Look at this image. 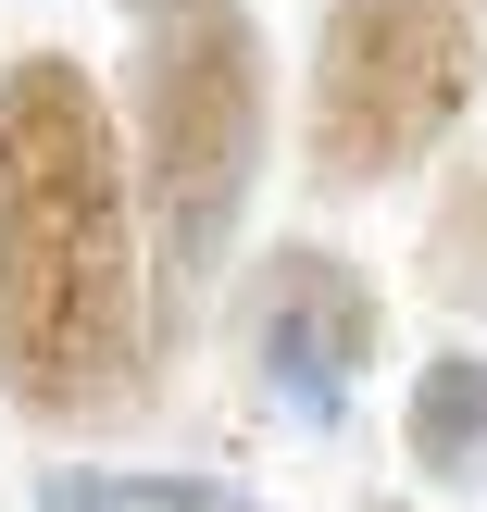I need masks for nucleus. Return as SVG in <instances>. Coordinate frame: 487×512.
<instances>
[{
	"mask_svg": "<svg viewBox=\"0 0 487 512\" xmlns=\"http://www.w3.org/2000/svg\"><path fill=\"white\" fill-rule=\"evenodd\" d=\"M425 288L463 300V313H487V163L438 200V225H425Z\"/></svg>",
	"mask_w": 487,
	"mask_h": 512,
	"instance_id": "nucleus-7",
	"label": "nucleus"
},
{
	"mask_svg": "<svg viewBox=\"0 0 487 512\" xmlns=\"http://www.w3.org/2000/svg\"><path fill=\"white\" fill-rule=\"evenodd\" d=\"M475 75H487V38L463 0H338L313 38L300 150L325 188H388L475 113Z\"/></svg>",
	"mask_w": 487,
	"mask_h": 512,
	"instance_id": "nucleus-3",
	"label": "nucleus"
},
{
	"mask_svg": "<svg viewBox=\"0 0 487 512\" xmlns=\"http://www.w3.org/2000/svg\"><path fill=\"white\" fill-rule=\"evenodd\" d=\"M38 512H263V500L213 488V475H88V463H63V475H38Z\"/></svg>",
	"mask_w": 487,
	"mask_h": 512,
	"instance_id": "nucleus-6",
	"label": "nucleus"
},
{
	"mask_svg": "<svg viewBox=\"0 0 487 512\" xmlns=\"http://www.w3.org/2000/svg\"><path fill=\"white\" fill-rule=\"evenodd\" d=\"M400 450L425 488H487V350H425L400 400Z\"/></svg>",
	"mask_w": 487,
	"mask_h": 512,
	"instance_id": "nucleus-5",
	"label": "nucleus"
},
{
	"mask_svg": "<svg viewBox=\"0 0 487 512\" xmlns=\"http://www.w3.org/2000/svg\"><path fill=\"white\" fill-rule=\"evenodd\" d=\"M0 400L63 438L150 400L138 150L75 50L0 63Z\"/></svg>",
	"mask_w": 487,
	"mask_h": 512,
	"instance_id": "nucleus-1",
	"label": "nucleus"
},
{
	"mask_svg": "<svg viewBox=\"0 0 487 512\" xmlns=\"http://www.w3.org/2000/svg\"><path fill=\"white\" fill-rule=\"evenodd\" d=\"M263 175V25L250 0H188L138 25V200L163 263L213 275Z\"/></svg>",
	"mask_w": 487,
	"mask_h": 512,
	"instance_id": "nucleus-2",
	"label": "nucleus"
},
{
	"mask_svg": "<svg viewBox=\"0 0 487 512\" xmlns=\"http://www.w3.org/2000/svg\"><path fill=\"white\" fill-rule=\"evenodd\" d=\"M388 512H400V500H388Z\"/></svg>",
	"mask_w": 487,
	"mask_h": 512,
	"instance_id": "nucleus-9",
	"label": "nucleus"
},
{
	"mask_svg": "<svg viewBox=\"0 0 487 512\" xmlns=\"http://www.w3.org/2000/svg\"><path fill=\"white\" fill-rule=\"evenodd\" d=\"M125 13H138V25H150V13H188V0H125Z\"/></svg>",
	"mask_w": 487,
	"mask_h": 512,
	"instance_id": "nucleus-8",
	"label": "nucleus"
},
{
	"mask_svg": "<svg viewBox=\"0 0 487 512\" xmlns=\"http://www.w3.org/2000/svg\"><path fill=\"white\" fill-rule=\"evenodd\" d=\"M238 338H250V375H263L300 425H338L350 388H363V363L388 350V313H375V275L350 263V250L288 238V250H263V275H250Z\"/></svg>",
	"mask_w": 487,
	"mask_h": 512,
	"instance_id": "nucleus-4",
	"label": "nucleus"
}]
</instances>
